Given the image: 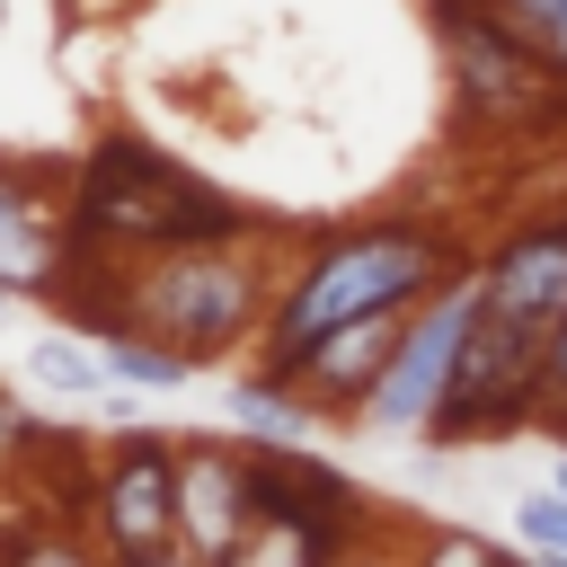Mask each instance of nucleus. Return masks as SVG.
<instances>
[{"label": "nucleus", "mask_w": 567, "mask_h": 567, "mask_svg": "<svg viewBox=\"0 0 567 567\" xmlns=\"http://www.w3.org/2000/svg\"><path fill=\"white\" fill-rule=\"evenodd\" d=\"M443 53H452V80H461V106L496 133L540 124V115L567 106V71L496 0H443Z\"/></svg>", "instance_id": "nucleus-5"}, {"label": "nucleus", "mask_w": 567, "mask_h": 567, "mask_svg": "<svg viewBox=\"0 0 567 567\" xmlns=\"http://www.w3.org/2000/svg\"><path fill=\"white\" fill-rule=\"evenodd\" d=\"M416 567H505V549H496V540H478V532L434 523V532H425V549H416Z\"/></svg>", "instance_id": "nucleus-17"}, {"label": "nucleus", "mask_w": 567, "mask_h": 567, "mask_svg": "<svg viewBox=\"0 0 567 567\" xmlns=\"http://www.w3.org/2000/svg\"><path fill=\"white\" fill-rule=\"evenodd\" d=\"M230 425H248V443H319L328 434V408L292 381V372H257V381H239L230 390Z\"/></svg>", "instance_id": "nucleus-13"}, {"label": "nucleus", "mask_w": 567, "mask_h": 567, "mask_svg": "<svg viewBox=\"0 0 567 567\" xmlns=\"http://www.w3.org/2000/svg\"><path fill=\"white\" fill-rule=\"evenodd\" d=\"M478 284H487V310H505V319H523V328L549 337L567 319V221H532V230L496 239V257L478 266Z\"/></svg>", "instance_id": "nucleus-10"}, {"label": "nucleus", "mask_w": 567, "mask_h": 567, "mask_svg": "<svg viewBox=\"0 0 567 567\" xmlns=\"http://www.w3.org/2000/svg\"><path fill=\"white\" fill-rule=\"evenodd\" d=\"M496 9H505V18H514V27L567 71V0H496Z\"/></svg>", "instance_id": "nucleus-18"}, {"label": "nucleus", "mask_w": 567, "mask_h": 567, "mask_svg": "<svg viewBox=\"0 0 567 567\" xmlns=\"http://www.w3.org/2000/svg\"><path fill=\"white\" fill-rule=\"evenodd\" d=\"M266 505V478H257V443H177V523H186V549H204L221 567V549L257 523Z\"/></svg>", "instance_id": "nucleus-8"}, {"label": "nucleus", "mask_w": 567, "mask_h": 567, "mask_svg": "<svg viewBox=\"0 0 567 567\" xmlns=\"http://www.w3.org/2000/svg\"><path fill=\"white\" fill-rule=\"evenodd\" d=\"M478 310H487V284H478V275H443V284L408 310L399 354L381 363V381H372V399L354 408V425L381 434V443L434 434V416H443V399H452V372H461V346H470Z\"/></svg>", "instance_id": "nucleus-4"}, {"label": "nucleus", "mask_w": 567, "mask_h": 567, "mask_svg": "<svg viewBox=\"0 0 567 567\" xmlns=\"http://www.w3.org/2000/svg\"><path fill=\"white\" fill-rule=\"evenodd\" d=\"M399 328H408V310H372V319H346V328H328L319 346H301L284 372L328 408V416H354L363 399H372V381H381V363L399 354Z\"/></svg>", "instance_id": "nucleus-9"}, {"label": "nucleus", "mask_w": 567, "mask_h": 567, "mask_svg": "<svg viewBox=\"0 0 567 567\" xmlns=\"http://www.w3.org/2000/svg\"><path fill=\"white\" fill-rule=\"evenodd\" d=\"M71 284L97 292L89 310H71V328H89V337L142 328V337L177 346L186 363H213L275 319L266 266L248 257V239H195V248H151V257H80Z\"/></svg>", "instance_id": "nucleus-1"}, {"label": "nucleus", "mask_w": 567, "mask_h": 567, "mask_svg": "<svg viewBox=\"0 0 567 567\" xmlns=\"http://www.w3.org/2000/svg\"><path fill=\"white\" fill-rule=\"evenodd\" d=\"M514 540L540 549V558H558V549H567V487H532V496H514Z\"/></svg>", "instance_id": "nucleus-16"}, {"label": "nucleus", "mask_w": 567, "mask_h": 567, "mask_svg": "<svg viewBox=\"0 0 567 567\" xmlns=\"http://www.w3.org/2000/svg\"><path fill=\"white\" fill-rule=\"evenodd\" d=\"M337 567H372V558H337Z\"/></svg>", "instance_id": "nucleus-23"}, {"label": "nucleus", "mask_w": 567, "mask_h": 567, "mask_svg": "<svg viewBox=\"0 0 567 567\" xmlns=\"http://www.w3.org/2000/svg\"><path fill=\"white\" fill-rule=\"evenodd\" d=\"M0 567H97L62 523H9L0 532Z\"/></svg>", "instance_id": "nucleus-15"}, {"label": "nucleus", "mask_w": 567, "mask_h": 567, "mask_svg": "<svg viewBox=\"0 0 567 567\" xmlns=\"http://www.w3.org/2000/svg\"><path fill=\"white\" fill-rule=\"evenodd\" d=\"M452 275V248L443 230L425 221H354L337 230L284 292H275V319H266V363L284 372L301 346H319L328 328L346 319H372V310H416L434 284Z\"/></svg>", "instance_id": "nucleus-3"}, {"label": "nucleus", "mask_w": 567, "mask_h": 567, "mask_svg": "<svg viewBox=\"0 0 567 567\" xmlns=\"http://www.w3.org/2000/svg\"><path fill=\"white\" fill-rule=\"evenodd\" d=\"M549 487H567V443H558V461H549Z\"/></svg>", "instance_id": "nucleus-21"}, {"label": "nucleus", "mask_w": 567, "mask_h": 567, "mask_svg": "<svg viewBox=\"0 0 567 567\" xmlns=\"http://www.w3.org/2000/svg\"><path fill=\"white\" fill-rule=\"evenodd\" d=\"M505 567H523V558H514V549H505Z\"/></svg>", "instance_id": "nucleus-24"}, {"label": "nucleus", "mask_w": 567, "mask_h": 567, "mask_svg": "<svg viewBox=\"0 0 567 567\" xmlns=\"http://www.w3.org/2000/svg\"><path fill=\"white\" fill-rule=\"evenodd\" d=\"M9 310H18V292H9V284H0V319H9Z\"/></svg>", "instance_id": "nucleus-22"}, {"label": "nucleus", "mask_w": 567, "mask_h": 567, "mask_svg": "<svg viewBox=\"0 0 567 567\" xmlns=\"http://www.w3.org/2000/svg\"><path fill=\"white\" fill-rule=\"evenodd\" d=\"M71 266H80L71 213H53V204L27 186V168H0V284L53 301V292L71 284Z\"/></svg>", "instance_id": "nucleus-11"}, {"label": "nucleus", "mask_w": 567, "mask_h": 567, "mask_svg": "<svg viewBox=\"0 0 567 567\" xmlns=\"http://www.w3.org/2000/svg\"><path fill=\"white\" fill-rule=\"evenodd\" d=\"M0 27H9V9H0Z\"/></svg>", "instance_id": "nucleus-25"}, {"label": "nucleus", "mask_w": 567, "mask_h": 567, "mask_svg": "<svg viewBox=\"0 0 567 567\" xmlns=\"http://www.w3.org/2000/svg\"><path fill=\"white\" fill-rule=\"evenodd\" d=\"M27 372H35L44 390H62V399H89V408L115 399V372H106V354H97L89 328H44V337L27 346Z\"/></svg>", "instance_id": "nucleus-14"}, {"label": "nucleus", "mask_w": 567, "mask_h": 567, "mask_svg": "<svg viewBox=\"0 0 567 567\" xmlns=\"http://www.w3.org/2000/svg\"><path fill=\"white\" fill-rule=\"evenodd\" d=\"M89 532H97V549L115 567L159 558V549L186 540V523H177V443L168 434L142 425V434H124L106 452V470L89 478Z\"/></svg>", "instance_id": "nucleus-7"}, {"label": "nucleus", "mask_w": 567, "mask_h": 567, "mask_svg": "<svg viewBox=\"0 0 567 567\" xmlns=\"http://www.w3.org/2000/svg\"><path fill=\"white\" fill-rule=\"evenodd\" d=\"M337 549H346V540H337L328 523H310L301 505H275V496H266L257 523L221 549V567H337Z\"/></svg>", "instance_id": "nucleus-12"}, {"label": "nucleus", "mask_w": 567, "mask_h": 567, "mask_svg": "<svg viewBox=\"0 0 567 567\" xmlns=\"http://www.w3.org/2000/svg\"><path fill=\"white\" fill-rule=\"evenodd\" d=\"M27 434H35V425H27V416H18V408H9V399H0V461H9V452H18V443H27Z\"/></svg>", "instance_id": "nucleus-19"}, {"label": "nucleus", "mask_w": 567, "mask_h": 567, "mask_svg": "<svg viewBox=\"0 0 567 567\" xmlns=\"http://www.w3.org/2000/svg\"><path fill=\"white\" fill-rule=\"evenodd\" d=\"M195 239H248L239 204L213 177H195L186 159H168L151 142H124V133H106L80 159V186H71L80 257H151V248H195Z\"/></svg>", "instance_id": "nucleus-2"}, {"label": "nucleus", "mask_w": 567, "mask_h": 567, "mask_svg": "<svg viewBox=\"0 0 567 567\" xmlns=\"http://www.w3.org/2000/svg\"><path fill=\"white\" fill-rule=\"evenodd\" d=\"M540 354L549 337L505 319V310H478L470 346H461V372H452V399L434 416V452H461V443H496L514 425H540Z\"/></svg>", "instance_id": "nucleus-6"}, {"label": "nucleus", "mask_w": 567, "mask_h": 567, "mask_svg": "<svg viewBox=\"0 0 567 567\" xmlns=\"http://www.w3.org/2000/svg\"><path fill=\"white\" fill-rule=\"evenodd\" d=\"M133 567H213V558H204V549H186V540H177V549H159V558H133Z\"/></svg>", "instance_id": "nucleus-20"}]
</instances>
